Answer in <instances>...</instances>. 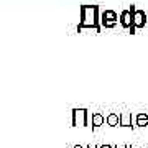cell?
<instances>
[{
  "mask_svg": "<svg viewBox=\"0 0 148 148\" xmlns=\"http://www.w3.org/2000/svg\"><path fill=\"white\" fill-rule=\"evenodd\" d=\"M99 7L97 5H82L81 7V23L77 27V32L84 30V28H94L95 32H99L101 27H99Z\"/></svg>",
  "mask_w": 148,
  "mask_h": 148,
  "instance_id": "cell-1",
  "label": "cell"
},
{
  "mask_svg": "<svg viewBox=\"0 0 148 148\" xmlns=\"http://www.w3.org/2000/svg\"><path fill=\"white\" fill-rule=\"evenodd\" d=\"M128 10H130V13L133 16V25H135V28H145L148 25V15L143 10H137L135 5H130Z\"/></svg>",
  "mask_w": 148,
  "mask_h": 148,
  "instance_id": "cell-2",
  "label": "cell"
},
{
  "mask_svg": "<svg viewBox=\"0 0 148 148\" xmlns=\"http://www.w3.org/2000/svg\"><path fill=\"white\" fill-rule=\"evenodd\" d=\"M73 125L74 127H86L89 125V112L86 109H74L73 110Z\"/></svg>",
  "mask_w": 148,
  "mask_h": 148,
  "instance_id": "cell-3",
  "label": "cell"
},
{
  "mask_svg": "<svg viewBox=\"0 0 148 148\" xmlns=\"http://www.w3.org/2000/svg\"><path fill=\"white\" fill-rule=\"evenodd\" d=\"M120 25L123 28H127L132 35L135 33L137 28H135V25H133V16H132V13H130V10H123L120 13Z\"/></svg>",
  "mask_w": 148,
  "mask_h": 148,
  "instance_id": "cell-4",
  "label": "cell"
},
{
  "mask_svg": "<svg viewBox=\"0 0 148 148\" xmlns=\"http://www.w3.org/2000/svg\"><path fill=\"white\" fill-rule=\"evenodd\" d=\"M117 20H119V16L114 10H106L102 13V25L107 28H112L117 23Z\"/></svg>",
  "mask_w": 148,
  "mask_h": 148,
  "instance_id": "cell-5",
  "label": "cell"
},
{
  "mask_svg": "<svg viewBox=\"0 0 148 148\" xmlns=\"http://www.w3.org/2000/svg\"><path fill=\"white\" fill-rule=\"evenodd\" d=\"M135 120V127H148V114L147 112H140L133 117Z\"/></svg>",
  "mask_w": 148,
  "mask_h": 148,
  "instance_id": "cell-6",
  "label": "cell"
},
{
  "mask_svg": "<svg viewBox=\"0 0 148 148\" xmlns=\"http://www.w3.org/2000/svg\"><path fill=\"white\" fill-rule=\"evenodd\" d=\"M90 122H92V128H99L101 125H104V122H106V117L102 115V114H99V112H95V114H92V119H90Z\"/></svg>",
  "mask_w": 148,
  "mask_h": 148,
  "instance_id": "cell-7",
  "label": "cell"
},
{
  "mask_svg": "<svg viewBox=\"0 0 148 148\" xmlns=\"http://www.w3.org/2000/svg\"><path fill=\"white\" fill-rule=\"evenodd\" d=\"M133 117L132 114H128V112H123L120 114V127H133Z\"/></svg>",
  "mask_w": 148,
  "mask_h": 148,
  "instance_id": "cell-8",
  "label": "cell"
},
{
  "mask_svg": "<svg viewBox=\"0 0 148 148\" xmlns=\"http://www.w3.org/2000/svg\"><path fill=\"white\" fill-rule=\"evenodd\" d=\"M106 122L110 127H119V125H120V115H117V114H109V115L106 117Z\"/></svg>",
  "mask_w": 148,
  "mask_h": 148,
  "instance_id": "cell-9",
  "label": "cell"
},
{
  "mask_svg": "<svg viewBox=\"0 0 148 148\" xmlns=\"http://www.w3.org/2000/svg\"><path fill=\"white\" fill-rule=\"evenodd\" d=\"M86 148H99V147H97V145H94V143H89Z\"/></svg>",
  "mask_w": 148,
  "mask_h": 148,
  "instance_id": "cell-10",
  "label": "cell"
},
{
  "mask_svg": "<svg viewBox=\"0 0 148 148\" xmlns=\"http://www.w3.org/2000/svg\"><path fill=\"white\" fill-rule=\"evenodd\" d=\"M99 148H115V147H112V145H101Z\"/></svg>",
  "mask_w": 148,
  "mask_h": 148,
  "instance_id": "cell-11",
  "label": "cell"
},
{
  "mask_svg": "<svg viewBox=\"0 0 148 148\" xmlns=\"http://www.w3.org/2000/svg\"><path fill=\"white\" fill-rule=\"evenodd\" d=\"M115 148H130V147H128V145H117Z\"/></svg>",
  "mask_w": 148,
  "mask_h": 148,
  "instance_id": "cell-12",
  "label": "cell"
},
{
  "mask_svg": "<svg viewBox=\"0 0 148 148\" xmlns=\"http://www.w3.org/2000/svg\"><path fill=\"white\" fill-rule=\"evenodd\" d=\"M73 148H84V147H81V145H74Z\"/></svg>",
  "mask_w": 148,
  "mask_h": 148,
  "instance_id": "cell-13",
  "label": "cell"
},
{
  "mask_svg": "<svg viewBox=\"0 0 148 148\" xmlns=\"http://www.w3.org/2000/svg\"><path fill=\"white\" fill-rule=\"evenodd\" d=\"M147 15H148V13H147ZM147 28H148V25H147Z\"/></svg>",
  "mask_w": 148,
  "mask_h": 148,
  "instance_id": "cell-14",
  "label": "cell"
},
{
  "mask_svg": "<svg viewBox=\"0 0 148 148\" xmlns=\"http://www.w3.org/2000/svg\"><path fill=\"white\" fill-rule=\"evenodd\" d=\"M130 148H132V147H130Z\"/></svg>",
  "mask_w": 148,
  "mask_h": 148,
  "instance_id": "cell-15",
  "label": "cell"
}]
</instances>
